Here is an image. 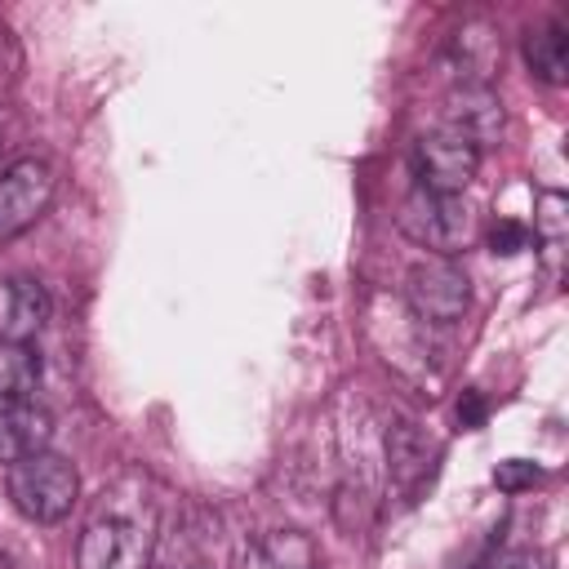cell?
<instances>
[{"label":"cell","instance_id":"9","mask_svg":"<svg viewBox=\"0 0 569 569\" xmlns=\"http://www.w3.org/2000/svg\"><path fill=\"white\" fill-rule=\"evenodd\" d=\"M49 320V293L36 276H9L0 280V338L31 342Z\"/></svg>","mask_w":569,"mask_h":569},{"label":"cell","instance_id":"15","mask_svg":"<svg viewBox=\"0 0 569 569\" xmlns=\"http://www.w3.org/2000/svg\"><path fill=\"white\" fill-rule=\"evenodd\" d=\"M529 236L547 249V267L556 271L560 249L569 240V200L560 191H538V200H533V231Z\"/></svg>","mask_w":569,"mask_h":569},{"label":"cell","instance_id":"19","mask_svg":"<svg viewBox=\"0 0 569 569\" xmlns=\"http://www.w3.org/2000/svg\"><path fill=\"white\" fill-rule=\"evenodd\" d=\"M485 418H489L485 396H480V391H462V396H458V422H462L467 431H476V427H485Z\"/></svg>","mask_w":569,"mask_h":569},{"label":"cell","instance_id":"18","mask_svg":"<svg viewBox=\"0 0 569 569\" xmlns=\"http://www.w3.org/2000/svg\"><path fill=\"white\" fill-rule=\"evenodd\" d=\"M485 569H551V560L533 547H511V551H498Z\"/></svg>","mask_w":569,"mask_h":569},{"label":"cell","instance_id":"12","mask_svg":"<svg viewBox=\"0 0 569 569\" xmlns=\"http://www.w3.org/2000/svg\"><path fill=\"white\" fill-rule=\"evenodd\" d=\"M240 569H316V542L302 529H267L249 542Z\"/></svg>","mask_w":569,"mask_h":569},{"label":"cell","instance_id":"8","mask_svg":"<svg viewBox=\"0 0 569 569\" xmlns=\"http://www.w3.org/2000/svg\"><path fill=\"white\" fill-rule=\"evenodd\" d=\"M382 458H387V476L400 493H418L431 476H436V458L440 449L427 440V431L418 422H391L382 436Z\"/></svg>","mask_w":569,"mask_h":569},{"label":"cell","instance_id":"11","mask_svg":"<svg viewBox=\"0 0 569 569\" xmlns=\"http://www.w3.org/2000/svg\"><path fill=\"white\" fill-rule=\"evenodd\" d=\"M502 62V40L489 22H462L449 40V67L458 84H489Z\"/></svg>","mask_w":569,"mask_h":569},{"label":"cell","instance_id":"14","mask_svg":"<svg viewBox=\"0 0 569 569\" xmlns=\"http://www.w3.org/2000/svg\"><path fill=\"white\" fill-rule=\"evenodd\" d=\"M40 382V356L31 342H9L0 338V405H18L31 400Z\"/></svg>","mask_w":569,"mask_h":569},{"label":"cell","instance_id":"10","mask_svg":"<svg viewBox=\"0 0 569 569\" xmlns=\"http://www.w3.org/2000/svg\"><path fill=\"white\" fill-rule=\"evenodd\" d=\"M53 440V418L49 409H40L36 400H18V405H0V467H13L40 449H49Z\"/></svg>","mask_w":569,"mask_h":569},{"label":"cell","instance_id":"3","mask_svg":"<svg viewBox=\"0 0 569 569\" xmlns=\"http://www.w3.org/2000/svg\"><path fill=\"white\" fill-rule=\"evenodd\" d=\"M396 227L413 244L431 249V258H453L471 240V209L462 196H436V191L413 187L396 213Z\"/></svg>","mask_w":569,"mask_h":569},{"label":"cell","instance_id":"2","mask_svg":"<svg viewBox=\"0 0 569 569\" xmlns=\"http://www.w3.org/2000/svg\"><path fill=\"white\" fill-rule=\"evenodd\" d=\"M151 547H156V525L142 507H102L76 547V565L80 569H147L151 565Z\"/></svg>","mask_w":569,"mask_h":569},{"label":"cell","instance_id":"6","mask_svg":"<svg viewBox=\"0 0 569 569\" xmlns=\"http://www.w3.org/2000/svg\"><path fill=\"white\" fill-rule=\"evenodd\" d=\"M53 169L36 156H22L13 164L0 169V236H18L27 231L53 200Z\"/></svg>","mask_w":569,"mask_h":569},{"label":"cell","instance_id":"17","mask_svg":"<svg viewBox=\"0 0 569 569\" xmlns=\"http://www.w3.org/2000/svg\"><path fill=\"white\" fill-rule=\"evenodd\" d=\"M538 480H542V471H538L533 462H525V458H507V462L493 467V485H498L502 493H525V489H533Z\"/></svg>","mask_w":569,"mask_h":569},{"label":"cell","instance_id":"4","mask_svg":"<svg viewBox=\"0 0 569 569\" xmlns=\"http://www.w3.org/2000/svg\"><path fill=\"white\" fill-rule=\"evenodd\" d=\"M405 302L427 325H453L471 302V280L453 258H422L409 267Z\"/></svg>","mask_w":569,"mask_h":569},{"label":"cell","instance_id":"5","mask_svg":"<svg viewBox=\"0 0 569 569\" xmlns=\"http://www.w3.org/2000/svg\"><path fill=\"white\" fill-rule=\"evenodd\" d=\"M413 178H418V191H436V196H462L480 169V151L445 129L436 133H422L413 142Z\"/></svg>","mask_w":569,"mask_h":569},{"label":"cell","instance_id":"16","mask_svg":"<svg viewBox=\"0 0 569 569\" xmlns=\"http://www.w3.org/2000/svg\"><path fill=\"white\" fill-rule=\"evenodd\" d=\"M529 227L520 222V218H498L493 227H489V249L498 253V258H516V253H525L529 249Z\"/></svg>","mask_w":569,"mask_h":569},{"label":"cell","instance_id":"7","mask_svg":"<svg viewBox=\"0 0 569 569\" xmlns=\"http://www.w3.org/2000/svg\"><path fill=\"white\" fill-rule=\"evenodd\" d=\"M507 129V107L493 84H453L445 98V133L471 142L476 151L498 147Z\"/></svg>","mask_w":569,"mask_h":569},{"label":"cell","instance_id":"1","mask_svg":"<svg viewBox=\"0 0 569 569\" xmlns=\"http://www.w3.org/2000/svg\"><path fill=\"white\" fill-rule=\"evenodd\" d=\"M4 489H9V502L27 520L58 525V520H67V511L80 498V471L71 467V458L40 449V453L4 467Z\"/></svg>","mask_w":569,"mask_h":569},{"label":"cell","instance_id":"13","mask_svg":"<svg viewBox=\"0 0 569 569\" xmlns=\"http://www.w3.org/2000/svg\"><path fill=\"white\" fill-rule=\"evenodd\" d=\"M525 62L542 84H565L569 80V31L560 22H547L525 36Z\"/></svg>","mask_w":569,"mask_h":569}]
</instances>
